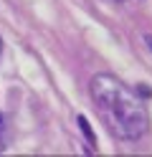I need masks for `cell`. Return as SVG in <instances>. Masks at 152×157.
Wrapping results in <instances>:
<instances>
[{
    "label": "cell",
    "instance_id": "obj_1",
    "mask_svg": "<svg viewBox=\"0 0 152 157\" xmlns=\"http://www.w3.org/2000/svg\"><path fill=\"white\" fill-rule=\"evenodd\" d=\"M91 99L109 132L124 142H137L150 129V114L142 99L111 74H96L91 78Z\"/></svg>",
    "mask_w": 152,
    "mask_h": 157
},
{
    "label": "cell",
    "instance_id": "obj_2",
    "mask_svg": "<svg viewBox=\"0 0 152 157\" xmlns=\"http://www.w3.org/2000/svg\"><path fill=\"white\" fill-rule=\"evenodd\" d=\"M76 124H79L81 134H84V140L89 142V147H91V150H96V137H94V129H91V124L86 122V117H84V114H79V117H76Z\"/></svg>",
    "mask_w": 152,
    "mask_h": 157
},
{
    "label": "cell",
    "instance_id": "obj_3",
    "mask_svg": "<svg viewBox=\"0 0 152 157\" xmlns=\"http://www.w3.org/2000/svg\"><path fill=\"white\" fill-rule=\"evenodd\" d=\"M8 144V122H5V114H0V152L5 150Z\"/></svg>",
    "mask_w": 152,
    "mask_h": 157
},
{
    "label": "cell",
    "instance_id": "obj_4",
    "mask_svg": "<svg viewBox=\"0 0 152 157\" xmlns=\"http://www.w3.org/2000/svg\"><path fill=\"white\" fill-rule=\"evenodd\" d=\"M137 91L142 94V99H152V89H150V86H145V84H139V86H137Z\"/></svg>",
    "mask_w": 152,
    "mask_h": 157
},
{
    "label": "cell",
    "instance_id": "obj_5",
    "mask_svg": "<svg viewBox=\"0 0 152 157\" xmlns=\"http://www.w3.org/2000/svg\"><path fill=\"white\" fill-rule=\"evenodd\" d=\"M145 43H147V46H150V48H152V36H150V33H147V36H145Z\"/></svg>",
    "mask_w": 152,
    "mask_h": 157
},
{
    "label": "cell",
    "instance_id": "obj_6",
    "mask_svg": "<svg viewBox=\"0 0 152 157\" xmlns=\"http://www.w3.org/2000/svg\"><path fill=\"white\" fill-rule=\"evenodd\" d=\"M0 56H3V36H0Z\"/></svg>",
    "mask_w": 152,
    "mask_h": 157
}]
</instances>
